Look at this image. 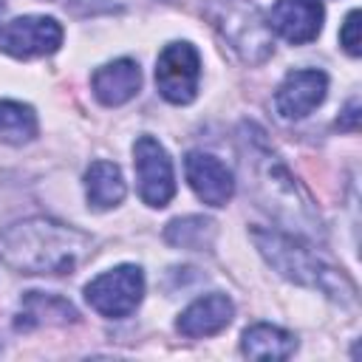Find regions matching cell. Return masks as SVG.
Returning a JSON list of instances; mask_svg holds the SVG:
<instances>
[{
    "label": "cell",
    "instance_id": "obj_1",
    "mask_svg": "<svg viewBox=\"0 0 362 362\" xmlns=\"http://www.w3.org/2000/svg\"><path fill=\"white\" fill-rule=\"evenodd\" d=\"M90 255V238L51 218L17 221L0 232V257L23 274H68Z\"/></svg>",
    "mask_w": 362,
    "mask_h": 362
},
{
    "label": "cell",
    "instance_id": "obj_2",
    "mask_svg": "<svg viewBox=\"0 0 362 362\" xmlns=\"http://www.w3.org/2000/svg\"><path fill=\"white\" fill-rule=\"evenodd\" d=\"M252 240L257 246V252L269 260L272 269H277L283 277L317 288L331 300L339 303H356V286L331 263H325L320 255H314L308 246H303L300 240H294L291 235L274 232V229H252Z\"/></svg>",
    "mask_w": 362,
    "mask_h": 362
},
{
    "label": "cell",
    "instance_id": "obj_3",
    "mask_svg": "<svg viewBox=\"0 0 362 362\" xmlns=\"http://www.w3.org/2000/svg\"><path fill=\"white\" fill-rule=\"evenodd\" d=\"M144 294V274L139 266H116L99 277H93L85 286V300L90 308H96L102 317H127Z\"/></svg>",
    "mask_w": 362,
    "mask_h": 362
},
{
    "label": "cell",
    "instance_id": "obj_4",
    "mask_svg": "<svg viewBox=\"0 0 362 362\" xmlns=\"http://www.w3.org/2000/svg\"><path fill=\"white\" fill-rule=\"evenodd\" d=\"M201 76L198 51L189 42H170L156 62V85L158 93L173 105H187L195 99Z\"/></svg>",
    "mask_w": 362,
    "mask_h": 362
},
{
    "label": "cell",
    "instance_id": "obj_5",
    "mask_svg": "<svg viewBox=\"0 0 362 362\" xmlns=\"http://www.w3.org/2000/svg\"><path fill=\"white\" fill-rule=\"evenodd\" d=\"M133 164L139 178V195L147 206H167L175 195L173 161L153 136H139L133 144Z\"/></svg>",
    "mask_w": 362,
    "mask_h": 362
},
{
    "label": "cell",
    "instance_id": "obj_6",
    "mask_svg": "<svg viewBox=\"0 0 362 362\" xmlns=\"http://www.w3.org/2000/svg\"><path fill=\"white\" fill-rule=\"evenodd\" d=\"M62 45V25L54 17H17L0 25V51L17 59L45 57Z\"/></svg>",
    "mask_w": 362,
    "mask_h": 362
},
{
    "label": "cell",
    "instance_id": "obj_7",
    "mask_svg": "<svg viewBox=\"0 0 362 362\" xmlns=\"http://www.w3.org/2000/svg\"><path fill=\"white\" fill-rule=\"evenodd\" d=\"M257 147H260V150H257V153H260V156H257V178H260V187L266 189L269 206L274 204L280 218H286V221L303 226V223L308 221V212H311L308 201L300 195L297 184L291 181L288 170L277 161V156L269 153V147H266L263 139L257 141Z\"/></svg>",
    "mask_w": 362,
    "mask_h": 362
},
{
    "label": "cell",
    "instance_id": "obj_8",
    "mask_svg": "<svg viewBox=\"0 0 362 362\" xmlns=\"http://www.w3.org/2000/svg\"><path fill=\"white\" fill-rule=\"evenodd\" d=\"M328 90V76L317 68H300L286 74V79L280 82L277 93H274V107L283 119H303L308 116Z\"/></svg>",
    "mask_w": 362,
    "mask_h": 362
},
{
    "label": "cell",
    "instance_id": "obj_9",
    "mask_svg": "<svg viewBox=\"0 0 362 362\" xmlns=\"http://www.w3.org/2000/svg\"><path fill=\"white\" fill-rule=\"evenodd\" d=\"M322 14L320 0H277L269 14V25L291 45H305L320 34Z\"/></svg>",
    "mask_w": 362,
    "mask_h": 362
},
{
    "label": "cell",
    "instance_id": "obj_10",
    "mask_svg": "<svg viewBox=\"0 0 362 362\" xmlns=\"http://www.w3.org/2000/svg\"><path fill=\"white\" fill-rule=\"evenodd\" d=\"M184 170H187V181H189L192 192L204 204L223 206L232 198L235 178L226 170V164L218 161L215 156H209V153H189L187 161H184Z\"/></svg>",
    "mask_w": 362,
    "mask_h": 362
},
{
    "label": "cell",
    "instance_id": "obj_11",
    "mask_svg": "<svg viewBox=\"0 0 362 362\" xmlns=\"http://www.w3.org/2000/svg\"><path fill=\"white\" fill-rule=\"evenodd\" d=\"M232 314H235V305L226 294H206L181 311L175 328L184 337H212L232 322Z\"/></svg>",
    "mask_w": 362,
    "mask_h": 362
},
{
    "label": "cell",
    "instance_id": "obj_12",
    "mask_svg": "<svg viewBox=\"0 0 362 362\" xmlns=\"http://www.w3.org/2000/svg\"><path fill=\"white\" fill-rule=\"evenodd\" d=\"M139 85H141V71H139V65L133 59L107 62L90 79L93 96L102 105H107V107H116V105L130 102L139 93Z\"/></svg>",
    "mask_w": 362,
    "mask_h": 362
},
{
    "label": "cell",
    "instance_id": "obj_13",
    "mask_svg": "<svg viewBox=\"0 0 362 362\" xmlns=\"http://www.w3.org/2000/svg\"><path fill=\"white\" fill-rule=\"evenodd\" d=\"M76 317H79L76 308L59 294L28 291L23 297V311L17 314V328L28 331L37 325H65V322H74Z\"/></svg>",
    "mask_w": 362,
    "mask_h": 362
},
{
    "label": "cell",
    "instance_id": "obj_14",
    "mask_svg": "<svg viewBox=\"0 0 362 362\" xmlns=\"http://www.w3.org/2000/svg\"><path fill=\"white\" fill-rule=\"evenodd\" d=\"M240 348L252 359H288L297 348V339H294V334H288L277 325L257 322L243 331Z\"/></svg>",
    "mask_w": 362,
    "mask_h": 362
},
{
    "label": "cell",
    "instance_id": "obj_15",
    "mask_svg": "<svg viewBox=\"0 0 362 362\" xmlns=\"http://www.w3.org/2000/svg\"><path fill=\"white\" fill-rule=\"evenodd\" d=\"M85 192L93 209H110L124 198V178L113 161H93L85 173Z\"/></svg>",
    "mask_w": 362,
    "mask_h": 362
},
{
    "label": "cell",
    "instance_id": "obj_16",
    "mask_svg": "<svg viewBox=\"0 0 362 362\" xmlns=\"http://www.w3.org/2000/svg\"><path fill=\"white\" fill-rule=\"evenodd\" d=\"M37 136V116L28 105L3 99L0 102V139L8 144H23Z\"/></svg>",
    "mask_w": 362,
    "mask_h": 362
},
{
    "label": "cell",
    "instance_id": "obj_17",
    "mask_svg": "<svg viewBox=\"0 0 362 362\" xmlns=\"http://www.w3.org/2000/svg\"><path fill=\"white\" fill-rule=\"evenodd\" d=\"M215 238V223L201 215L178 218L164 229V240L181 249H209Z\"/></svg>",
    "mask_w": 362,
    "mask_h": 362
},
{
    "label": "cell",
    "instance_id": "obj_18",
    "mask_svg": "<svg viewBox=\"0 0 362 362\" xmlns=\"http://www.w3.org/2000/svg\"><path fill=\"white\" fill-rule=\"evenodd\" d=\"M339 42L351 57H359V11H348L342 28H339Z\"/></svg>",
    "mask_w": 362,
    "mask_h": 362
},
{
    "label": "cell",
    "instance_id": "obj_19",
    "mask_svg": "<svg viewBox=\"0 0 362 362\" xmlns=\"http://www.w3.org/2000/svg\"><path fill=\"white\" fill-rule=\"evenodd\" d=\"M337 124H339V130L356 133V127H359V99H351V102H348V107L342 110V119H339Z\"/></svg>",
    "mask_w": 362,
    "mask_h": 362
},
{
    "label": "cell",
    "instance_id": "obj_20",
    "mask_svg": "<svg viewBox=\"0 0 362 362\" xmlns=\"http://www.w3.org/2000/svg\"><path fill=\"white\" fill-rule=\"evenodd\" d=\"M0 14H3V0H0Z\"/></svg>",
    "mask_w": 362,
    "mask_h": 362
}]
</instances>
